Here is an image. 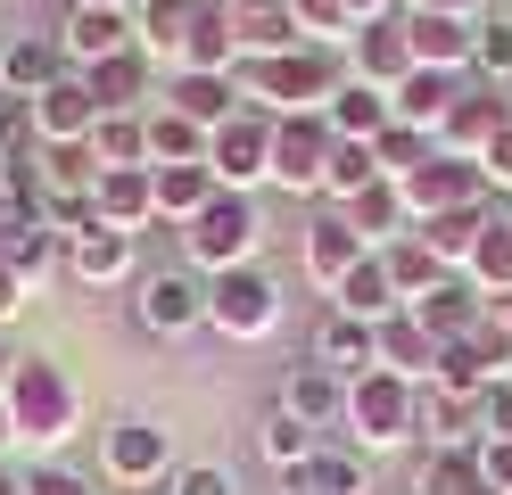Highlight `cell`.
Returning <instances> with one entry per match:
<instances>
[{
  "instance_id": "6da1fadb",
  "label": "cell",
  "mask_w": 512,
  "mask_h": 495,
  "mask_svg": "<svg viewBox=\"0 0 512 495\" xmlns=\"http://www.w3.org/2000/svg\"><path fill=\"white\" fill-rule=\"evenodd\" d=\"M232 83H240L265 116H331V99L347 91V50L298 42V50H281V58H240Z\"/></svg>"
},
{
  "instance_id": "7a4b0ae2",
  "label": "cell",
  "mask_w": 512,
  "mask_h": 495,
  "mask_svg": "<svg viewBox=\"0 0 512 495\" xmlns=\"http://www.w3.org/2000/svg\"><path fill=\"white\" fill-rule=\"evenodd\" d=\"M0 396H9V421H17L25 446H58V438H75V421H83L75 380L58 372L50 355H17V372H9Z\"/></svg>"
},
{
  "instance_id": "3957f363",
  "label": "cell",
  "mask_w": 512,
  "mask_h": 495,
  "mask_svg": "<svg viewBox=\"0 0 512 495\" xmlns=\"http://www.w3.org/2000/svg\"><path fill=\"white\" fill-rule=\"evenodd\" d=\"M413 405H422V388L397 380V372H356L347 380V429H356V454H389V446H413L422 429H413Z\"/></svg>"
},
{
  "instance_id": "277c9868",
  "label": "cell",
  "mask_w": 512,
  "mask_h": 495,
  "mask_svg": "<svg viewBox=\"0 0 512 495\" xmlns=\"http://www.w3.org/2000/svg\"><path fill=\"white\" fill-rule=\"evenodd\" d=\"M256 240H265V215H256L248 190H215L207 207L182 223V248H190V264H207V273H232V264H248Z\"/></svg>"
},
{
  "instance_id": "5b68a950",
  "label": "cell",
  "mask_w": 512,
  "mask_h": 495,
  "mask_svg": "<svg viewBox=\"0 0 512 495\" xmlns=\"http://www.w3.org/2000/svg\"><path fill=\"white\" fill-rule=\"evenodd\" d=\"M207 330H223V339H273V330H281V289H273V273H256V264L215 273V281H207Z\"/></svg>"
},
{
  "instance_id": "8992f818",
  "label": "cell",
  "mask_w": 512,
  "mask_h": 495,
  "mask_svg": "<svg viewBox=\"0 0 512 495\" xmlns=\"http://www.w3.org/2000/svg\"><path fill=\"white\" fill-rule=\"evenodd\" d=\"M207 165H215V182H223V190H256V182H273V116H265V108L223 116V124L207 132Z\"/></svg>"
},
{
  "instance_id": "52a82bcc",
  "label": "cell",
  "mask_w": 512,
  "mask_h": 495,
  "mask_svg": "<svg viewBox=\"0 0 512 495\" xmlns=\"http://www.w3.org/2000/svg\"><path fill=\"white\" fill-rule=\"evenodd\" d=\"M100 471H108L116 487L174 479V429H157V421H116V429H100Z\"/></svg>"
},
{
  "instance_id": "ba28073f",
  "label": "cell",
  "mask_w": 512,
  "mask_h": 495,
  "mask_svg": "<svg viewBox=\"0 0 512 495\" xmlns=\"http://www.w3.org/2000/svg\"><path fill=\"white\" fill-rule=\"evenodd\" d=\"M339 132L331 116H273V182L281 190H323Z\"/></svg>"
},
{
  "instance_id": "9c48e42d",
  "label": "cell",
  "mask_w": 512,
  "mask_h": 495,
  "mask_svg": "<svg viewBox=\"0 0 512 495\" xmlns=\"http://www.w3.org/2000/svg\"><path fill=\"white\" fill-rule=\"evenodd\" d=\"M397 190H405L413 223H422V215H446V207H479V198H488V174H479L471 157H446V149H430V157L413 165V174H405Z\"/></svg>"
},
{
  "instance_id": "30bf717a",
  "label": "cell",
  "mask_w": 512,
  "mask_h": 495,
  "mask_svg": "<svg viewBox=\"0 0 512 495\" xmlns=\"http://www.w3.org/2000/svg\"><path fill=\"white\" fill-rule=\"evenodd\" d=\"M25 108H34L42 149H91V132H100V99H91L83 75H58L42 99H25Z\"/></svg>"
},
{
  "instance_id": "8fae6325",
  "label": "cell",
  "mask_w": 512,
  "mask_h": 495,
  "mask_svg": "<svg viewBox=\"0 0 512 495\" xmlns=\"http://www.w3.org/2000/svg\"><path fill=\"white\" fill-rule=\"evenodd\" d=\"M133 314H141L149 339H182V330L207 322V281H190V273H141Z\"/></svg>"
},
{
  "instance_id": "7c38bea8",
  "label": "cell",
  "mask_w": 512,
  "mask_h": 495,
  "mask_svg": "<svg viewBox=\"0 0 512 495\" xmlns=\"http://www.w3.org/2000/svg\"><path fill=\"white\" fill-rule=\"evenodd\" d=\"M347 75L372 83V91H397L413 75V42H405V17H372L347 33Z\"/></svg>"
},
{
  "instance_id": "4fadbf2b",
  "label": "cell",
  "mask_w": 512,
  "mask_h": 495,
  "mask_svg": "<svg viewBox=\"0 0 512 495\" xmlns=\"http://www.w3.org/2000/svg\"><path fill=\"white\" fill-rule=\"evenodd\" d=\"M504 124H512V108L496 99V83H471V91L455 99V108H446V124H438V149L479 165V157H488V141H496Z\"/></svg>"
},
{
  "instance_id": "5bb4252c",
  "label": "cell",
  "mask_w": 512,
  "mask_h": 495,
  "mask_svg": "<svg viewBox=\"0 0 512 495\" xmlns=\"http://www.w3.org/2000/svg\"><path fill=\"white\" fill-rule=\"evenodd\" d=\"M58 75H75L67 50H58V33H17V42H0V99H42Z\"/></svg>"
},
{
  "instance_id": "9a60e30c",
  "label": "cell",
  "mask_w": 512,
  "mask_h": 495,
  "mask_svg": "<svg viewBox=\"0 0 512 495\" xmlns=\"http://www.w3.org/2000/svg\"><path fill=\"white\" fill-rule=\"evenodd\" d=\"M58 50H67V66L83 75V66H100V58L141 50V33H133V17H116V9H67V25H58Z\"/></svg>"
},
{
  "instance_id": "2e32d148",
  "label": "cell",
  "mask_w": 512,
  "mask_h": 495,
  "mask_svg": "<svg viewBox=\"0 0 512 495\" xmlns=\"http://www.w3.org/2000/svg\"><path fill=\"white\" fill-rule=\"evenodd\" d=\"M133 264H141V231H116V223H100V231H83V240H67V273H75L83 289L133 281Z\"/></svg>"
},
{
  "instance_id": "e0dca14e",
  "label": "cell",
  "mask_w": 512,
  "mask_h": 495,
  "mask_svg": "<svg viewBox=\"0 0 512 495\" xmlns=\"http://www.w3.org/2000/svg\"><path fill=\"white\" fill-rule=\"evenodd\" d=\"M405 314L422 322V330H430L438 347H455V339H471V330L488 322V297H479V289H471L463 273H446V281H438V289L422 297V306H405Z\"/></svg>"
},
{
  "instance_id": "ac0fdd59",
  "label": "cell",
  "mask_w": 512,
  "mask_h": 495,
  "mask_svg": "<svg viewBox=\"0 0 512 495\" xmlns=\"http://www.w3.org/2000/svg\"><path fill=\"white\" fill-rule=\"evenodd\" d=\"M281 413H290L298 429H339L347 421V380L323 372V363H298V372L281 380Z\"/></svg>"
},
{
  "instance_id": "d6986e66",
  "label": "cell",
  "mask_w": 512,
  "mask_h": 495,
  "mask_svg": "<svg viewBox=\"0 0 512 495\" xmlns=\"http://www.w3.org/2000/svg\"><path fill=\"white\" fill-rule=\"evenodd\" d=\"M405 42H413V66L463 75V66H471V42H479V25H471V17H422V9H405Z\"/></svg>"
},
{
  "instance_id": "ffe728a7",
  "label": "cell",
  "mask_w": 512,
  "mask_h": 495,
  "mask_svg": "<svg viewBox=\"0 0 512 495\" xmlns=\"http://www.w3.org/2000/svg\"><path fill=\"white\" fill-rule=\"evenodd\" d=\"M471 83L463 75H438V66H413V75L389 91V108H397V124H413V132H430L438 141V124H446V108H455Z\"/></svg>"
},
{
  "instance_id": "44dd1931",
  "label": "cell",
  "mask_w": 512,
  "mask_h": 495,
  "mask_svg": "<svg viewBox=\"0 0 512 495\" xmlns=\"http://www.w3.org/2000/svg\"><path fill=\"white\" fill-rule=\"evenodd\" d=\"M232 42H240V58H281V50H298L306 33L290 17V0H232Z\"/></svg>"
},
{
  "instance_id": "7402d4cb",
  "label": "cell",
  "mask_w": 512,
  "mask_h": 495,
  "mask_svg": "<svg viewBox=\"0 0 512 495\" xmlns=\"http://www.w3.org/2000/svg\"><path fill=\"white\" fill-rule=\"evenodd\" d=\"M372 347H380V372H397V380H413L422 388L430 372H438V339L413 314H389V322H372Z\"/></svg>"
},
{
  "instance_id": "603a6c76",
  "label": "cell",
  "mask_w": 512,
  "mask_h": 495,
  "mask_svg": "<svg viewBox=\"0 0 512 495\" xmlns=\"http://www.w3.org/2000/svg\"><path fill=\"white\" fill-rule=\"evenodd\" d=\"M364 256H372V248L356 240V223H347V215H314V223H306V273L323 281V289H339Z\"/></svg>"
},
{
  "instance_id": "cb8c5ba5",
  "label": "cell",
  "mask_w": 512,
  "mask_h": 495,
  "mask_svg": "<svg viewBox=\"0 0 512 495\" xmlns=\"http://www.w3.org/2000/svg\"><path fill=\"white\" fill-rule=\"evenodd\" d=\"M339 215L356 223V240H364L372 256H380V248H397L405 231H413V207H405V190H397V182H372L364 198H347Z\"/></svg>"
},
{
  "instance_id": "d4e9b609",
  "label": "cell",
  "mask_w": 512,
  "mask_h": 495,
  "mask_svg": "<svg viewBox=\"0 0 512 495\" xmlns=\"http://www.w3.org/2000/svg\"><path fill=\"white\" fill-rule=\"evenodd\" d=\"M91 207H100V223H116V231H141V223H157V182H149V165L100 174V182H91Z\"/></svg>"
},
{
  "instance_id": "484cf974",
  "label": "cell",
  "mask_w": 512,
  "mask_h": 495,
  "mask_svg": "<svg viewBox=\"0 0 512 495\" xmlns=\"http://www.w3.org/2000/svg\"><path fill=\"white\" fill-rule=\"evenodd\" d=\"M83 83H91V99H100V116H141V99H149V50H124V58L83 66Z\"/></svg>"
},
{
  "instance_id": "4316f807",
  "label": "cell",
  "mask_w": 512,
  "mask_h": 495,
  "mask_svg": "<svg viewBox=\"0 0 512 495\" xmlns=\"http://www.w3.org/2000/svg\"><path fill=\"white\" fill-rule=\"evenodd\" d=\"M488 215H496V198H479V207H446V215H422L413 231L430 240V256L446 264V273H463L471 248H479V231H488Z\"/></svg>"
},
{
  "instance_id": "83f0119b",
  "label": "cell",
  "mask_w": 512,
  "mask_h": 495,
  "mask_svg": "<svg viewBox=\"0 0 512 495\" xmlns=\"http://www.w3.org/2000/svg\"><path fill=\"white\" fill-rule=\"evenodd\" d=\"M413 495H488L479 446H422V462H413Z\"/></svg>"
},
{
  "instance_id": "f1b7e54d",
  "label": "cell",
  "mask_w": 512,
  "mask_h": 495,
  "mask_svg": "<svg viewBox=\"0 0 512 495\" xmlns=\"http://www.w3.org/2000/svg\"><path fill=\"white\" fill-rule=\"evenodd\" d=\"M314 363H323V372H339V380L372 372V363H380V347H372V322H356V314H331L323 330H314Z\"/></svg>"
},
{
  "instance_id": "f546056e",
  "label": "cell",
  "mask_w": 512,
  "mask_h": 495,
  "mask_svg": "<svg viewBox=\"0 0 512 495\" xmlns=\"http://www.w3.org/2000/svg\"><path fill=\"white\" fill-rule=\"evenodd\" d=\"M463 281L488 297V306H496V297H512V215H504V207L488 215V231H479V248H471V264H463Z\"/></svg>"
},
{
  "instance_id": "4dcf8cb0",
  "label": "cell",
  "mask_w": 512,
  "mask_h": 495,
  "mask_svg": "<svg viewBox=\"0 0 512 495\" xmlns=\"http://www.w3.org/2000/svg\"><path fill=\"white\" fill-rule=\"evenodd\" d=\"M331 297H339V314H356V322H389V314H405V297H397V281H389V264H380V256H364Z\"/></svg>"
},
{
  "instance_id": "1f68e13d",
  "label": "cell",
  "mask_w": 512,
  "mask_h": 495,
  "mask_svg": "<svg viewBox=\"0 0 512 495\" xmlns=\"http://www.w3.org/2000/svg\"><path fill=\"white\" fill-rule=\"evenodd\" d=\"M281 479H298V487H314V495H372L364 454H356V446H314L298 471H281Z\"/></svg>"
},
{
  "instance_id": "d6a6232c",
  "label": "cell",
  "mask_w": 512,
  "mask_h": 495,
  "mask_svg": "<svg viewBox=\"0 0 512 495\" xmlns=\"http://www.w3.org/2000/svg\"><path fill=\"white\" fill-rule=\"evenodd\" d=\"M149 182H157V215H166V223H190L223 190L215 165H149Z\"/></svg>"
},
{
  "instance_id": "836d02e7",
  "label": "cell",
  "mask_w": 512,
  "mask_h": 495,
  "mask_svg": "<svg viewBox=\"0 0 512 495\" xmlns=\"http://www.w3.org/2000/svg\"><path fill=\"white\" fill-rule=\"evenodd\" d=\"M389 124H397L389 91H372V83H356V75H347V91L331 99V132H339V141H380Z\"/></svg>"
},
{
  "instance_id": "e575fe53",
  "label": "cell",
  "mask_w": 512,
  "mask_h": 495,
  "mask_svg": "<svg viewBox=\"0 0 512 495\" xmlns=\"http://www.w3.org/2000/svg\"><path fill=\"white\" fill-rule=\"evenodd\" d=\"M166 108L215 132L223 116H240V99H232V75H174V83H166Z\"/></svg>"
},
{
  "instance_id": "d590c367",
  "label": "cell",
  "mask_w": 512,
  "mask_h": 495,
  "mask_svg": "<svg viewBox=\"0 0 512 495\" xmlns=\"http://www.w3.org/2000/svg\"><path fill=\"white\" fill-rule=\"evenodd\" d=\"M380 264H389V281H397V297H405V306H422V297L446 281V264L430 256V240H422V231H405L397 248H380Z\"/></svg>"
},
{
  "instance_id": "8d00e7d4",
  "label": "cell",
  "mask_w": 512,
  "mask_h": 495,
  "mask_svg": "<svg viewBox=\"0 0 512 495\" xmlns=\"http://www.w3.org/2000/svg\"><path fill=\"white\" fill-rule=\"evenodd\" d=\"M149 165H207V124L174 108H149Z\"/></svg>"
},
{
  "instance_id": "74e56055",
  "label": "cell",
  "mask_w": 512,
  "mask_h": 495,
  "mask_svg": "<svg viewBox=\"0 0 512 495\" xmlns=\"http://www.w3.org/2000/svg\"><path fill=\"white\" fill-rule=\"evenodd\" d=\"M190 17H199V0H141V9H133V33H141V50H166V58H182V42H190Z\"/></svg>"
},
{
  "instance_id": "f35d334b",
  "label": "cell",
  "mask_w": 512,
  "mask_h": 495,
  "mask_svg": "<svg viewBox=\"0 0 512 495\" xmlns=\"http://www.w3.org/2000/svg\"><path fill=\"white\" fill-rule=\"evenodd\" d=\"M91 157H100V174L149 165V116H100V132H91Z\"/></svg>"
},
{
  "instance_id": "ab89813d",
  "label": "cell",
  "mask_w": 512,
  "mask_h": 495,
  "mask_svg": "<svg viewBox=\"0 0 512 495\" xmlns=\"http://www.w3.org/2000/svg\"><path fill=\"white\" fill-rule=\"evenodd\" d=\"M372 182H380L372 141H339V149H331V174H323V198H339V207H347V198H364Z\"/></svg>"
},
{
  "instance_id": "60d3db41",
  "label": "cell",
  "mask_w": 512,
  "mask_h": 495,
  "mask_svg": "<svg viewBox=\"0 0 512 495\" xmlns=\"http://www.w3.org/2000/svg\"><path fill=\"white\" fill-rule=\"evenodd\" d=\"M430 149H438L430 132H413V124H389V132L372 141V157H380V182H405V174H413V165H422Z\"/></svg>"
},
{
  "instance_id": "b9f144b4",
  "label": "cell",
  "mask_w": 512,
  "mask_h": 495,
  "mask_svg": "<svg viewBox=\"0 0 512 495\" xmlns=\"http://www.w3.org/2000/svg\"><path fill=\"white\" fill-rule=\"evenodd\" d=\"M58 248H67V240H58V231H50V223H34V231H17V240H9V248H0V264H9V273H17V281H42Z\"/></svg>"
},
{
  "instance_id": "7bdbcfd3",
  "label": "cell",
  "mask_w": 512,
  "mask_h": 495,
  "mask_svg": "<svg viewBox=\"0 0 512 495\" xmlns=\"http://www.w3.org/2000/svg\"><path fill=\"white\" fill-rule=\"evenodd\" d=\"M290 17H298V33H306V42H331V50H347V33H356L347 0H290Z\"/></svg>"
},
{
  "instance_id": "ee69618b",
  "label": "cell",
  "mask_w": 512,
  "mask_h": 495,
  "mask_svg": "<svg viewBox=\"0 0 512 495\" xmlns=\"http://www.w3.org/2000/svg\"><path fill=\"white\" fill-rule=\"evenodd\" d=\"M34 157H42L34 108H25V99H0V165H34Z\"/></svg>"
},
{
  "instance_id": "f6af8a7d",
  "label": "cell",
  "mask_w": 512,
  "mask_h": 495,
  "mask_svg": "<svg viewBox=\"0 0 512 495\" xmlns=\"http://www.w3.org/2000/svg\"><path fill=\"white\" fill-rule=\"evenodd\" d=\"M471 66H479V75H488V83H504V75H512V17H479Z\"/></svg>"
},
{
  "instance_id": "bcb514c9",
  "label": "cell",
  "mask_w": 512,
  "mask_h": 495,
  "mask_svg": "<svg viewBox=\"0 0 512 495\" xmlns=\"http://www.w3.org/2000/svg\"><path fill=\"white\" fill-rule=\"evenodd\" d=\"M306 454H314V429H298L290 413L273 405V421H265V462H281V471H298Z\"/></svg>"
},
{
  "instance_id": "7dc6e473",
  "label": "cell",
  "mask_w": 512,
  "mask_h": 495,
  "mask_svg": "<svg viewBox=\"0 0 512 495\" xmlns=\"http://www.w3.org/2000/svg\"><path fill=\"white\" fill-rule=\"evenodd\" d=\"M166 495H240V487H232V471H223V462H174Z\"/></svg>"
},
{
  "instance_id": "c3c4849f",
  "label": "cell",
  "mask_w": 512,
  "mask_h": 495,
  "mask_svg": "<svg viewBox=\"0 0 512 495\" xmlns=\"http://www.w3.org/2000/svg\"><path fill=\"white\" fill-rule=\"evenodd\" d=\"M471 355H479V372H488V380H512V339H504V330H496V314L488 322H479L471 330V339H463Z\"/></svg>"
},
{
  "instance_id": "681fc988",
  "label": "cell",
  "mask_w": 512,
  "mask_h": 495,
  "mask_svg": "<svg viewBox=\"0 0 512 495\" xmlns=\"http://www.w3.org/2000/svg\"><path fill=\"white\" fill-rule=\"evenodd\" d=\"M25 495H91V479L67 471V462H34V471H25Z\"/></svg>"
},
{
  "instance_id": "f907efd6",
  "label": "cell",
  "mask_w": 512,
  "mask_h": 495,
  "mask_svg": "<svg viewBox=\"0 0 512 495\" xmlns=\"http://www.w3.org/2000/svg\"><path fill=\"white\" fill-rule=\"evenodd\" d=\"M488 438H512V380H496L488 396H479V446Z\"/></svg>"
},
{
  "instance_id": "816d5d0a",
  "label": "cell",
  "mask_w": 512,
  "mask_h": 495,
  "mask_svg": "<svg viewBox=\"0 0 512 495\" xmlns=\"http://www.w3.org/2000/svg\"><path fill=\"white\" fill-rule=\"evenodd\" d=\"M479 471H488V495H512V438L479 446Z\"/></svg>"
},
{
  "instance_id": "f5cc1de1",
  "label": "cell",
  "mask_w": 512,
  "mask_h": 495,
  "mask_svg": "<svg viewBox=\"0 0 512 495\" xmlns=\"http://www.w3.org/2000/svg\"><path fill=\"white\" fill-rule=\"evenodd\" d=\"M479 174H488V190H512V124L488 141V157H479Z\"/></svg>"
},
{
  "instance_id": "db71d44e",
  "label": "cell",
  "mask_w": 512,
  "mask_h": 495,
  "mask_svg": "<svg viewBox=\"0 0 512 495\" xmlns=\"http://www.w3.org/2000/svg\"><path fill=\"white\" fill-rule=\"evenodd\" d=\"M25 289H34V281H17L9 264H0V322H9V314H25Z\"/></svg>"
},
{
  "instance_id": "11a10c76",
  "label": "cell",
  "mask_w": 512,
  "mask_h": 495,
  "mask_svg": "<svg viewBox=\"0 0 512 495\" xmlns=\"http://www.w3.org/2000/svg\"><path fill=\"white\" fill-rule=\"evenodd\" d=\"M405 9H422V17H471L479 25V0H405Z\"/></svg>"
},
{
  "instance_id": "9f6ffc18",
  "label": "cell",
  "mask_w": 512,
  "mask_h": 495,
  "mask_svg": "<svg viewBox=\"0 0 512 495\" xmlns=\"http://www.w3.org/2000/svg\"><path fill=\"white\" fill-rule=\"evenodd\" d=\"M405 9V0H347V17H356V25H372V17H397Z\"/></svg>"
},
{
  "instance_id": "6f0895ef",
  "label": "cell",
  "mask_w": 512,
  "mask_h": 495,
  "mask_svg": "<svg viewBox=\"0 0 512 495\" xmlns=\"http://www.w3.org/2000/svg\"><path fill=\"white\" fill-rule=\"evenodd\" d=\"M75 9H116V17H133L141 0H75Z\"/></svg>"
},
{
  "instance_id": "680465c9",
  "label": "cell",
  "mask_w": 512,
  "mask_h": 495,
  "mask_svg": "<svg viewBox=\"0 0 512 495\" xmlns=\"http://www.w3.org/2000/svg\"><path fill=\"white\" fill-rule=\"evenodd\" d=\"M17 446V421H9V396H0V454Z\"/></svg>"
},
{
  "instance_id": "91938a15",
  "label": "cell",
  "mask_w": 512,
  "mask_h": 495,
  "mask_svg": "<svg viewBox=\"0 0 512 495\" xmlns=\"http://www.w3.org/2000/svg\"><path fill=\"white\" fill-rule=\"evenodd\" d=\"M488 314H496V330H504V339H512V297H496V306H488Z\"/></svg>"
},
{
  "instance_id": "94428289",
  "label": "cell",
  "mask_w": 512,
  "mask_h": 495,
  "mask_svg": "<svg viewBox=\"0 0 512 495\" xmlns=\"http://www.w3.org/2000/svg\"><path fill=\"white\" fill-rule=\"evenodd\" d=\"M0 495H25V479H17V471H9V462H0Z\"/></svg>"
},
{
  "instance_id": "6125c7cd",
  "label": "cell",
  "mask_w": 512,
  "mask_h": 495,
  "mask_svg": "<svg viewBox=\"0 0 512 495\" xmlns=\"http://www.w3.org/2000/svg\"><path fill=\"white\" fill-rule=\"evenodd\" d=\"M9 372H17V355H9V339H0V388H9Z\"/></svg>"
},
{
  "instance_id": "be15d7a7",
  "label": "cell",
  "mask_w": 512,
  "mask_h": 495,
  "mask_svg": "<svg viewBox=\"0 0 512 495\" xmlns=\"http://www.w3.org/2000/svg\"><path fill=\"white\" fill-rule=\"evenodd\" d=\"M281 495H314V487H298V479H281Z\"/></svg>"
},
{
  "instance_id": "e7e4bbea",
  "label": "cell",
  "mask_w": 512,
  "mask_h": 495,
  "mask_svg": "<svg viewBox=\"0 0 512 495\" xmlns=\"http://www.w3.org/2000/svg\"><path fill=\"white\" fill-rule=\"evenodd\" d=\"M0 182H9V165H0Z\"/></svg>"
}]
</instances>
